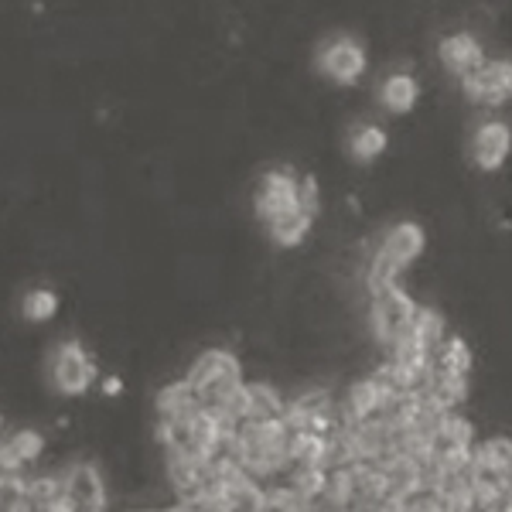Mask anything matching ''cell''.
Returning a JSON list of instances; mask_svg holds the SVG:
<instances>
[{
    "instance_id": "cell-1",
    "label": "cell",
    "mask_w": 512,
    "mask_h": 512,
    "mask_svg": "<svg viewBox=\"0 0 512 512\" xmlns=\"http://www.w3.org/2000/svg\"><path fill=\"white\" fill-rule=\"evenodd\" d=\"M420 315V304L410 297L403 287H390V291H379L366 297V318H369V332L386 352L393 345H400L403 338L414 335Z\"/></svg>"
},
{
    "instance_id": "cell-10",
    "label": "cell",
    "mask_w": 512,
    "mask_h": 512,
    "mask_svg": "<svg viewBox=\"0 0 512 512\" xmlns=\"http://www.w3.org/2000/svg\"><path fill=\"white\" fill-rule=\"evenodd\" d=\"M417 96H420V89L410 72H393V76H386L383 86H379V103H383L390 113H396V117L414 110Z\"/></svg>"
},
{
    "instance_id": "cell-5",
    "label": "cell",
    "mask_w": 512,
    "mask_h": 512,
    "mask_svg": "<svg viewBox=\"0 0 512 512\" xmlns=\"http://www.w3.org/2000/svg\"><path fill=\"white\" fill-rule=\"evenodd\" d=\"M485 59H489V55H485V45L478 41V35H472V31H451V35H444L441 45H437V62H441L444 72H451L461 86L482 69Z\"/></svg>"
},
{
    "instance_id": "cell-6",
    "label": "cell",
    "mask_w": 512,
    "mask_h": 512,
    "mask_svg": "<svg viewBox=\"0 0 512 512\" xmlns=\"http://www.w3.org/2000/svg\"><path fill=\"white\" fill-rule=\"evenodd\" d=\"M318 69L321 76H328L338 86H352L366 72V48H362V41L345 35L325 41L318 52Z\"/></svg>"
},
{
    "instance_id": "cell-2",
    "label": "cell",
    "mask_w": 512,
    "mask_h": 512,
    "mask_svg": "<svg viewBox=\"0 0 512 512\" xmlns=\"http://www.w3.org/2000/svg\"><path fill=\"white\" fill-rule=\"evenodd\" d=\"M48 379L62 396H82L96 383V362L79 342H59L48 352Z\"/></svg>"
},
{
    "instance_id": "cell-13",
    "label": "cell",
    "mask_w": 512,
    "mask_h": 512,
    "mask_svg": "<svg viewBox=\"0 0 512 512\" xmlns=\"http://www.w3.org/2000/svg\"><path fill=\"white\" fill-rule=\"evenodd\" d=\"M55 311H59V297H55V291H48V287H31V291H24V297H21L24 321L41 325V321H52Z\"/></svg>"
},
{
    "instance_id": "cell-8",
    "label": "cell",
    "mask_w": 512,
    "mask_h": 512,
    "mask_svg": "<svg viewBox=\"0 0 512 512\" xmlns=\"http://www.w3.org/2000/svg\"><path fill=\"white\" fill-rule=\"evenodd\" d=\"M461 89H465V93L472 96L478 106H489V110L509 103V99H512V62L485 59L482 69H478Z\"/></svg>"
},
{
    "instance_id": "cell-12",
    "label": "cell",
    "mask_w": 512,
    "mask_h": 512,
    "mask_svg": "<svg viewBox=\"0 0 512 512\" xmlns=\"http://www.w3.org/2000/svg\"><path fill=\"white\" fill-rule=\"evenodd\" d=\"M349 151L355 161H376L386 151V134L376 123H359L349 137Z\"/></svg>"
},
{
    "instance_id": "cell-11",
    "label": "cell",
    "mask_w": 512,
    "mask_h": 512,
    "mask_svg": "<svg viewBox=\"0 0 512 512\" xmlns=\"http://www.w3.org/2000/svg\"><path fill=\"white\" fill-rule=\"evenodd\" d=\"M311 226H315V216L304 209H294V212H287V216L270 222L267 236H270V243H277V246H301L304 239H308Z\"/></svg>"
},
{
    "instance_id": "cell-4",
    "label": "cell",
    "mask_w": 512,
    "mask_h": 512,
    "mask_svg": "<svg viewBox=\"0 0 512 512\" xmlns=\"http://www.w3.org/2000/svg\"><path fill=\"white\" fill-rule=\"evenodd\" d=\"M301 209L297 202V178L287 171H267L253 188V212L260 216L263 226H270L274 219L287 216V212ZM308 212V209H304Z\"/></svg>"
},
{
    "instance_id": "cell-7",
    "label": "cell",
    "mask_w": 512,
    "mask_h": 512,
    "mask_svg": "<svg viewBox=\"0 0 512 512\" xmlns=\"http://www.w3.org/2000/svg\"><path fill=\"white\" fill-rule=\"evenodd\" d=\"M468 154L482 171H499L512 154V127L506 120H482L472 130Z\"/></svg>"
},
{
    "instance_id": "cell-3",
    "label": "cell",
    "mask_w": 512,
    "mask_h": 512,
    "mask_svg": "<svg viewBox=\"0 0 512 512\" xmlns=\"http://www.w3.org/2000/svg\"><path fill=\"white\" fill-rule=\"evenodd\" d=\"M65 512H106V478L93 461H72L62 472Z\"/></svg>"
},
{
    "instance_id": "cell-9",
    "label": "cell",
    "mask_w": 512,
    "mask_h": 512,
    "mask_svg": "<svg viewBox=\"0 0 512 512\" xmlns=\"http://www.w3.org/2000/svg\"><path fill=\"white\" fill-rule=\"evenodd\" d=\"M424 246H427V236L417 222H396V226H390L383 233V239L376 243L373 253L383 256L386 263H393V267L403 274V270H407L410 263L424 253Z\"/></svg>"
}]
</instances>
